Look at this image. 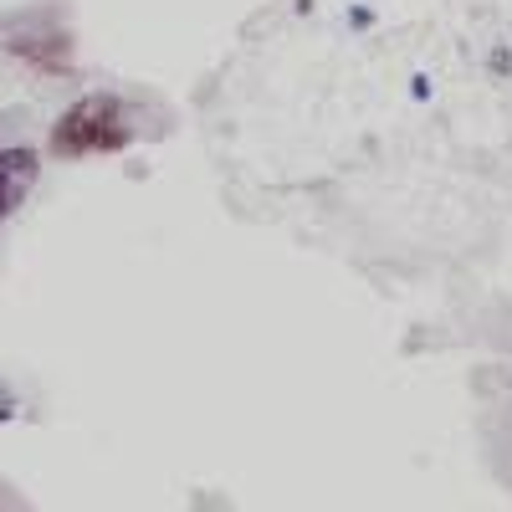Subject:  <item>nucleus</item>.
<instances>
[{"mask_svg": "<svg viewBox=\"0 0 512 512\" xmlns=\"http://www.w3.org/2000/svg\"><path fill=\"white\" fill-rule=\"evenodd\" d=\"M134 144V123H128V103L118 93H88L72 103L47 134L52 159H82V154H118Z\"/></svg>", "mask_w": 512, "mask_h": 512, "instance_id": "obj_1", "label": "nucleus"}, {"mask_svg": "<svg viewBox=\"0 0 512 512\" xmlns=\"http://www.w3.org/2000/svg\"><path fill=\"white\" fill-rule=\"evenodd\" d=\"M6 52L21 57L26 67H47V72H67L72 67V41L62 26H36V21H21L16 31L0 36Z\"/></svg>", "mask_w": 512, "mask_h": 512, "instance_id": "obj_2", "label": "nucleus"}, {"mask_svg": "<svg viewBox=\"0 0 512 512\" xmlns=\"http://www.w3.org/2000/svg\"><path fill=\"white\" fill-rule=\"evenodd\" d=\"M36 169H41V154H36L31 144H11V149H0V221H6L11 210L31 195Z\"/></svg>", "mask_w": 512, "mask_h": 512, "instance_id": "obj_3", "label": "nucleus"}]
</instances>
